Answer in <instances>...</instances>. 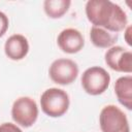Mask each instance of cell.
I'll use <instances>...</instances> for the list:
<instances>
[{
  "mask_svg": "<svg viewBox=\"0 0 132 132\" xmlns=\"http://www.w3.org/2000/svg\"><path fill=\"white\" fill-rule=\"evenodd\" d=\"M86 15L93 26L114 33L124 31L128 24L123 8L109 0H89L86 3Z\"/></svg>",
  "mask_w": 132,
  "mask_h": 132,
  "instance_id": "6da1fadb",
  "label": "cell"
},
{
  "mask_svg": "<svg viewBox=\"0 0 132 132\" xmlns=\"http://www.w3.org/2000/svg\"><path fill=\"white\" fill-rule=\"evenodd\" d=\"M70 105V99L66 91L59 88H50L40 96V106L42 111L51 118L64 116Z\"/></svg>",
  "mask_w": 132,
  "mask_h": 132,
  "instance_id": "7a4b0ae2",
  "label": "cell"
},
{
  "mask_svg": "<svg viewBox=\"0 0 132 132\" xmlns=\"http://www.w3.org/2000/svg\"><path fill=\"white\" fill-rule=\"evenodd\" d=\"M99 125L102 132H130L126 113L113 104H108L101 109Z\"/></svg>",
  "mask_w": 132,
  "mask_h": 132,
  "instance_id": "3957f363",
  "label": "cell"
},
{
  "mask_svg": "<svg viewBox=\"0 0 132 132\" xmlns=\"http://www.w3.org/2000/svg\"><path fill=\"white\" fill-rule=\"evenodd\" d=\"M81 87L85 92L91 96L103 94L110 84L109 73L100 66H92L81 74Z\"/></svg>",
  "mask_w": 132,
  "mask_h": 132,
  "instance_id": "277c9868",
  "label": "cell"
},
{
  "mask_svg": "<svg viewBox=\"0 0 132 132\" xmlns=\"http://www.w3.org/2000/svg\"><path fill=\"white\" fill-rule=\"evenodd\" d=\"M11 118L21 127L29 128L33 126L38 118L36 101L28 96L19 97L11 106Z\"/></svg>",
  "mask_w": 132,
  "mask_h": 132,
  "instance_id": "5b68a950",
  "label": "cell"
},
{
  "mask_svg": "<svg viewBox=\"0 0 132 132\" xmlns=\"http://www.w3.org/2000/svg\"><path fill=\"white\" fill-rule=\"evenodd\" d=\"M48 75L53 82L67 86L76 79L78 75V66L71 59H57L50 66Z\"/></svg>",
  "mask_w": 132,
  "mask_h": 132,
  "instance_id": "8992f818",
  "label": "cell"
},
{
  "mask_svg": "<svg viewBox=\"0 0 132 132\" xmlns=\"http://www.w3.org/2000/svg\"><path fill=\"white\" fill-rule=\"evenodd\" d=\"M104 61L110 69L117 72H132V53L121 45L109 47L105 52Z\"/></svg>",
  "mask_w": 132,
  "mask_h": 132,
  "instance_id": "52a82bcc",
  "label": "cell"
},
{
  "mask_svg": "<svg viewBox=\"0 0 132 132\" xmlns=\"http://www.w3.org/2000/svg\"><path fill=\"white\" fill-rule=\"evenodd\" d=\"M57 43L62 52L66 54H76L82 50L85 38L77 29L66 28L59 33Z\"/></svg>",
  "mask_w": 132,
  "mask_h": 132,
  "instance_id": "ba28073f",
  "label": "cell"
},
{
  "mask_svg": "<svg viewBox=\"0 0 132 132\" xmlns=\"http://www.w3.org/2000/svg\"><path fill=\"white\" fill-rule=\"evenodd\" d=\"M4 53L6 57L12 61L24 59L29 53L28 39L22 34H13L9 36L4 44Z\"/></svg>",
  "mask_w": 132,
  "mask_h": 132,
  "instance_id": "9c48e42d",
  "label": "cell"
},
{
  "mask_svg": "<svg viewBox=\"0 0 132 132\" xmlns=\"http://www.w3.org/2000/svg\"><path fill=\"white\" fill-rule=\"evenodd\" d=\"M114 94L118 101L127 109H132V76L119 77L114 82Z\"/></svg>",
  "mask_w": 132,
  "mask_h": 132,
  "instance_id": "30bf717a",
  "label": "cell"
},
{
  "mask_svg": "<svg viewBox=\"0 0 132 132\" xmlns=\"http://www.w3.org/2000/svg\"><path fill=\"white\" fill-rule=\"evenodd\" d=\"M119 38V33L107 31L101 27L93 26L90 30L91 42L99 48H109L114 45Z\"/></svg>",
  "mask_w": 132,
  "mask_h": 132,
  "instance_id": "8fae6325",
  "label": "cell"
},
{
  "mask_svg": "<svg viewBox=\"0 0 132 132\" xmlns=\"http://www.w3.org/2000/svg\"><path fill=\"white\" fill-rule=\"evenodd\" d=\"M70 4V0H45L43 2V9L48 18L60 19L68 11Z\"/></svg>",
  "mask_w": 132,
  "mask_h": 132,
  "instance_id": "7c38bea8",
  "label": "cell"
},
{
  "mask_svg": "<svg viewBox=\"0 0 132 132\" xmlns=\"http://www.w3.org/2000/svg\"><path fill=\"white\" fill-rule=\"evenodd\" d=\"M8 27H9V21L7 15L4 12L0 11V38L6 33Z\"/></svg>",
  "mask_w": 132,
  "mask_h": 132,
  "instance_id": "4fadbf2b",
  "label": "cell"
},
{
  "mask_svg": "<svg viewBox=\"0 0 132 132\" xmlns=\"http://www.w3.org/2000/svg\"><path fill=\"white\" fill-rule=\"evenodd\" d=\"M0 132H23L22 129L12 123H3L0 125Z\"/></svg>",
  "mask_w": 132,
  "mask_h": 132,
  "instance_id": "5bb4252c",
  "label": "cell"
},
{
  "mask_svg": "<svg viewBox=\"0 0 132 132\" xmlns=\"http://www.w3.org/2000/svg\"><path fill=\"white\" fill-rule=\"evenodd\" d=\"M130 35H131V26L129 25V26H127V27L125 28V30H124V38H125V40H126V42H127V44H128L129 46L132 45Z\"/></svg>",
  "mask_w": 132,
  "mask_h": 132,
  "instance_id": "9a60e30c",
  "label": "cell"
}]
</instances>
